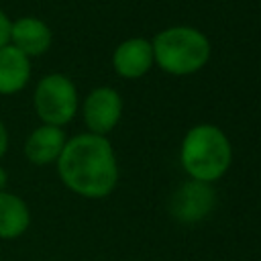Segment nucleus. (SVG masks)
<instances>
[{
	"label": "nucleus",
	"mask_w": 261,
	"mask_h": 261,
	"mask_svg": "<svg viewBox=\"0 0 261 261\" xmlns=\"http://www.w3.org/2000/svg\"><path fill=\"white\" fill-rule=\"evenodd\" d=\"M61 181L84 198H102L116 186V159L110 143L100 135L69 139L57 159Z\"/></svg>",
	"instance_id": "f257e3e1"
},
{
	"label": "nucleus",
	"mask_w": 261,
	"mask_h": 261,
	"mask_svg": "<svg viewBox=\"0 0 261 261\" xmlns=\"http://www.w3.org/2000/svg\"><path fill=\"white\" fill-rule=\"evenodd\" d=\"M181 163L198 181L218 179L230 163V145L224 133L210 124L192 128L181 145Z\"/></svg>",
	"instance_id": "f03ea898"
},
{
	"label": "nucleus",
	"mask_w": 261,
	"mask_h": 261,
	"mask_svg": "<svg viewBox=\"0 0 261 261\" xmlns=\"http://www.w3.org/2000/svg\"><path fill=\"white\" fill-rule=\"evenodd\" d=\"M210 55L208 39L188 27L159 33L153 41V59L169 73L186 75L200 69Z\"/></svg>",
	"instance_id": "7ed1b4c3"
},
{
	"label": "nucleus",
	"mask_w": 261,
	"mask_h": 261,
	"mask_svg": "<svg viewBox=\"0 0 261 261\" xmlns=\"http://www.w3.org/2000/svg\"><path fill=\"white\" fill-rule=\"evenodd\" d=\"M33 104L43 124L63 126L75 116L77 110L75 86L69 77L61 73H49L37 84Z\"/></svg>",
	"instance_id": "20e7f679"
},
{
	"label": "nucleus",
	"mask_w": 261,
	"mask_h": 261,
	"mask_svg": "<svg viewBox=\"0 0 261 261\" xmlns=\"http://www.w3.org/2000/svg\"><path fill=\"white\" fill-rule=\"evenodd\" d=\"M122 100L112 88H96L84 102V120L92 135H104L112 130L120 118Z\"/></svg>",
	"instance_id": "39448f33"
},
{
	"label": "nucleus",
	"mask_w": 261,
	"mask_h": 261,
	"mask_svg": "<svg viewBox=\"0 0 261 261\" xmlns=\"http://www.w3.org/2000/svg\"><path fill=\"white\" fill-rule=\"evenodd\" d=\"M53 33L45 20L37 16H20L10 24V45L24 53L29 59L47 53L51 47Z\"/></svg>",
	"instance_id": "423d86ee"
},
{
	"label": "nucleus",
	"mask_w": 261,
	"mask_h": 261,
	"mask_svg": "<svg viewBox=\"0 0 261 261\" xmlns=\"http://www.w3.org/2000/svg\"><path fill=\"white\" fill-rule=\"evenodd\" d=\"M214 202V192L206 181H188L181 186L171 200V214L181 222H194L208 214Z\"/></svg>",
	"instance_id": "0eeeda50"
},
{
	"label": "nucleus",
	"mask_w": 261,
	"mask_h": 261,
	"mask_svg": "<svg viewBox=\"0 0 261 261\" xmlns=\"http://www.w3.org/2000/svg\"><path fill=\"white\" fill-rule=\"evenodd\" d=\"M65 133L61 126L41 124L24 141V155L35 165H49L59 159L65 147Z\"/></svg>",
	"instance_id": "6e6552de"
},
{
	"label": "nucleus",
	"mask_w": 261,
	"mask_h": 261,
	"mask_svg": "<svg viewBox=\"0 0 261 261\" xmlns=\"http://www.w3.org/2000/svg\"><path fill=\"white\" fill-rule=\"evenodd\" d=\"M31 80V59L10 43L0 47V96H14Z\"/></svg>",
	"instance_id": "1a4fd4ad"
},
{
	"label": "nucleus",
	"mask_w": 261,
	"mask_h": 261,
	"mask_svg": "<svg viewBox=\"0 0 261 261\" xmlns=\"http://www.w3.org/2000/svg\"><path fill=\"white\" fill-rule=\"evenodd\" d=\"M112 63L122 77H141L153 63V47L145 39H128L114 51Z\"/></svg>",
	"instance_id": "9d476101"
},
{
	"label": "nucleus",
	"mask_w": 261,
	"mask_h": 261,
	"mask_svg": "<svg viewBox=\"0 0 261 261\" xmlns=\"http://www.w3.org/2000/svg\"><path fill=\"white\" fill-rule=\"evenodd\" d=\"M31 224V210L27 202L12 194V192H0V239L12 241L27 232Z\"/></svg>",
	"instance_id": "9b49d317"
},
{
	"label": "nucleus",
	"mask_w": 261,
	"mask_h": 261,
	"mask_svg": "<svg viewBox=\"0 0 261 261\" xmlns=\"http://www.w3.org/2000/svg\"><path fill=\"white\" fill-rule=\"evenodd\" d=\"M10 24H12V20L0 8V47H4V45L10 43Z\"/></svg>",
	"instance_id": "f8f14e48"
},
{
	"label": "nucleus",
	"mask_w": 261,
	"mask_h": 261,
	"mask_svg": "<svg viewBox=\"0 0 261 261\" xmlns=\"http://www.w3.org/2000/svg\"><path fill=\"white\" fill-rule=\"evenodd\" d=\"M6 151H8V128L0 120V159L6 155Z\"/></svg>",
	"instance_id": "ddd939ff"
},
{
	"label": "nucleus",
	"mask_w": 261,
	"mask_h": 261,
	"mask_svg": "<svg viewBox=\"0 0 261 261\" xmlns=\"http://www.w3.org/2000/svg\"><path fill=\"white\" fill-rule=\"evenodd\" d=\"M6 184H8V173H6V169L0 165V192H4Z\"/></svg>",
	"instance_id": "4468645a"
}]
</instances>
